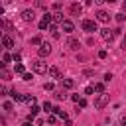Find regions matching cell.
<instances>
[{"instance_id":"6da1fadb","label":"cell","mask_w":126,"mask_h":126,"mask_svg":"<svg viewBox=\"0 0 126 126\" xmlns=\"http://www.w3.org/2000/svg\"><path fill=\"white\" fill-rule=\"evenodd\" d=\"M32 71H33V73H37V75H45V73H49L47 65H45L41 59H37V61H33V63H32Z\"/></svg>"},{"instance_id":"7a4b0ae2","label":"cell","mask_w":126,"mask_h":126,"mask_svg":"<svg viewBox=\"0 0 126 126\" xmlns=\"http://www.w3.org/2000/svg\"><path fill=\"white\" fill-rule=\"evenodd\" d=\"M51 53V45L47 43V41H43L41 45H39V49H37V55H39V59H43V57H47Z\"/></svg>"},{"instance_id":"3957f363","label":"cell","mask_w":126,"mask_h":126,"mask_svg":"<svg viewBox=\"0 0 126 126\" xmlns=\"http://www.w3.org/2000/svg\"><path fill=\"white\" fill-rule=\"evenodd\" d=\"M108 100H110V96H108L106 93H104V94H98V98L94 100V106H96V108L100 110V108H104V106L108 104Z\"/></svg>"},{"instance_id":"277c9868","label":"cell","mask_w":126,"mask_h":126,"mask_svg":"<svg viewBox=\"0 0 126 126\" xmlns=\"http://www.w3.org/2000/svg\"><path fill=\"white\" fill-rule=\"evenodd\" d=\"M83 30L85 32H89V33H93V32H96V22L94 20H83Z\"/></svg>"},{"instance_id":"5b68a950","label":"cell","mask_w":126,"mask_h":126,"mask_svg":"<svg viewBox=\"0 0 126 126\" xmlns=\"http://www.w3.org/2000/svg\"><path fill=\"white\" fill-rule=\"evenodd\" d=\"M96 20H98L100 24H108V22H110V14H108L106 10H98V12H96Z\"/></svg>"},{"instance_id":"8992f818","label":"cell","mask_w":126,"mask_h":126,"mask_svg":"<svg viewBox=\"0 0 126 126\" xmlns=\"http://www.w3.org/2000/svg\"><path fill=\"white\" fill-rule=\"evenodd\" d=\"M22 20L24 22H33L35 20V12L33 10H24L22 12Z\"/></svg>"},{"instance_id":"52a82bcc","label":"cell","mask_w":126,"mask_h":126,"mask_svg":"<svg viewBox=\"0 0 126 126\" xmlns=\"http://www.w3.org/2000/svg\"><path fill=\"white\" fill-rule=\"evenodd\" d=\"M67 47L73 49V51H77V49L81 47V41H79L77 37H69V39H67Z\"/></svg>"},{"instance_id":"ba28073f","label":"cell","mask_w":126,"mask_h":126,"mask_svg":"<svg viewBox=\"0 0 126 126\" xmlns=\"http://www.w3.org/2000/svg\"><path fill=\"white\" fill-rule=\"evenodd\" d=\"M61 30H63V32H65V33H71V32H73V30H75V24H73V22H71V20H65V22H63V24H61Z\"/></svg>"},{"instance_id":"9c48e42d","label":"cell","mask_w":126,"mask_h":126,"mask_svg":"<svg viewBox=\"0 0 126 126\" xmlns=\"http://www.w3.org/2000/svg\"><path fill=\"white\" fill-rule=\"evenodd\" d=\"M71 14H73V16H81V14H83V6H81L79 2H73V4H71Z\"/></svg>"},{"instance_id":"30bf717a","label":"cell","mask_w":126,"mask_h":126,"mask_svg":"<svg viewBox=\"0 0 126 126\" xmlns=\"http://www.w3.org/2000/svg\"><path fill=\"white\" fill-rule=\"evenodd\" d=\"M100 37H102V39H106V41H112V37H114V33H112V30H108V28H104V30H100Z\"/></svg>"},{"instance_id":"8fae6325","label":"cell","mask_w":126,"mask_h":126,"mask_svg":"<svg viewBox=\"0 0 126 126\" xmlns=\"http://www.w3.org/2000/svg\"><path fill=\"white\" fill-rule=\"evenodd\" d=\"M63 22H65V20H63V14H61V12L51 14V24H55V26H57V24H63Z\"/></svg>"},{"instance_id":"7c38bea8","label":"cell","mask_w":126,"mask_h":126,"mask_svg":"<svg viewBox=\"0 0 126 126\" xmlns=\"http://www.w3.org/2000/svg\"><path fill=\"white\" fill-rule=\"evenodd\" d=\"M49 77L51 79H61V71H59V67H49Z\"/></svg>"},{"instance_id":"4fadbf2b","label":"cell","mask_w":126,"mask_h":126,"mask_svg":"<svg viewBox=\"0 0 126 126\" xmlns=\"http://www.w3.org/2000/svg\"><path fill=\"white\" fill-rule=\"evenodd\" d=\"M2 45H4L6 49H10V47H14V39H12L10 35H4V37H2Z\"/></svg>"},{"instance_id":"5bb4252c","label":"cell","mask_w":126,"mask_h":126,"mask_svg":"<svg viewBox=\"0 0 126 126\" xmlns=\"http://www.w3.org/2000/svg\"><path fill=\"white\" fill-rule=\"evenodd\" d=\"M61 81H63V89H73V87H75V81L69 79V77H65V79H61Z\"/></svg>"},{"instance_id":"9a60e30c","label":"cell","mask_w":126,"mask_h":126,"mask_svg":"<svg viewBox=\"0 0 126 126\" xmlns=\"http://www.w3.org/2000/svg\"><path fill=\"white\" fill-rule=\"evenodd\" d=\"M10 61H14V55H10V53H4V55H2V67H6Z\"/></svg>"},{"instance_id":"2e32d148","label":"cell","mask_w":126,"mask_h":126,"mask_svg":"<svg viewBox=\"0 0 126 126\" xmlns=\"http://www.w3.org/2000/svg\"><path fill=\"white\" fill-rule=\"evenodd\" d=\"M14 71L18 73V75H26V67H24V63H16V67H14Z\"/></svg>"},{"instance_id":"e0dca14e","label":"cell","mask_w":126,"mask_h":126,"mask_svg":"<svg viewBox=\"0 0 126 126\" xmlns=\"http://www.w3.org/2000/svg\"><path fill=\"white\" fill-rule=\"evenodd\" d=\"M10 96H12V100H16V102H22V100H24V94H20V93H16V91H12Z\"/></svg>"},{"instance_id":"ac0fdd59","label":"cell","mask_w":126,"mask_h":126,"mask_svg":"<svg viewBox=\"0 0 126 126\" xmlns=\"http://www.w3.org/2000/svg\"><path fill=\"white\" fill-rule=\"evenodd\" d=\"M47 28H51V20H45V18H43V20L39 22V30H47Z\"/></svg>"},{"instance_id":"d6986e66","label":"cell","mask_w":126,"mask_h":126,"mask_svg":"<svg viewBox=\"0 0 126 126\" xmlns=\"http://www.w3.org/2000/svg\"><path fill=\"white\" fill-rule=\"evenodd\" d=\"M41 110H45L47 114H51V112H53V106H51V102H49V100H45V102H43V106H41Z\"/></svg>"},{"instance_id":"ffe728a7","label":"cell","mask_w":126,"mask_h":126,"mask_svg":"<svg viewBox=\"0 0 126 126\" xmlns=\"http://www.w3.org/2000/svg\"><path fill=\"white\" fill-rule=\"evenodd\" d=\"M49 32H51V35H53V37H55V39H57V37H59V28H57V26H55V24H51V28H49Z\"/></svg>"},{"instance_id":"44dd1931","label":"cell","mask_w":126,"mask_h":126,"mask_svg":"<svg viewBox=\"0 0 126 126\" xmlns=\"http://www.w3.org/2000/svg\"><path fill=\"white\" fill-rule=\"evenodd\" d=\"M0 77H2L4 81H8V79H10V71H8L6 67H2V69H0Z\"/></svg>"},{"instance_id":"7402d4cb","label":"cell","mask_w":126,"mask_h":126,"mask_svg":"<svg viewBox=\"0 0 126 126\" xmlns=\"http://www.w3.org/2000/svg\"><path fill=\"white\" fill-rule=\"evenodd\" d=\"M55 98H57V100H65V98H67V93H65V91H55Z\"/></svg>"},{"instance_id":"603a6c76","label":"cell","mask_w":126,"mask_h":126,"mask_svg":"<svg viewBox=\"0 0 126 126\" xmlns=\"http://www.w3.org/2000/svg\"><path fill=\"white\" fill-rule=\"evenodd\" d=\"M2 108H4L6 112H10V110L14 108V102H12V100H4V104H2Z\"/></svg>"},{"instance_id":"cb8c5ba5","label":"cell","mask_w":126,"mask_h":126,"mask_svg":"<svg viewBox=\"0 0 126 126\" xmlns=\"http://www.w3.org/2000/svg\"><path fill=\"white\" fill-rule=\"evenodd\" d=\"M94 91L100 93V94H104V83H94Z\"/></svg>"},{"instance_id":"d4e9b609","label":"cell","mask_w":126,"mask_h":126,"mask_svg":"<svg viewBox=\"0 0 126 126\" xmlns=\"http://www.w3.org/2000/svg\"><path fill=\"white\" fill-rule=\"evenodd\" d=\"M24 100H26L28 104H32V106L35 104V96H32V94H24Z\"/></svg>"},{"instance_id":"484cf974","label":"cell","mask_w":126,"mask_h":126,"mask_svg":"<svg viewBox=\"0 0 126 126\" xmlns=\"http://www.w3.org/2000/svg\"><path fill=\"white\" fill-rule=\"evenodd\" d=\"M57 118H59V116H57V114H53V112H51V114H47V122H49V124H55V122H57Z\"/></svg>"},{"instance_id":"4316f807","label":"cell","mask_w":126,"mask_h":126,"mask_svg":"<svg viewBox=\"0 0 126 126\" xmlns=\"http://www.w3.org/2000/svg\"><path fill=\"white\" fill-rule=\"evenodd\" d=\"M32 43H33V45H41V43H43V39H41L39 35H35V37H32Z\"/></svg>"},{"instance_id":"83f0119b","label":"cell","mask_w":126,"mask_h":126,"mask_svg":"<svg viewBox=\"0 0 126 126\" xmlns=\"http://www.w3.org/2000/svg\"><path fill=\"white\" fill-rule=\"evenodd\" d=\"M51 8H53L55 12H61V10H63V4H61V2H55V4L51 6Z\"/></svg>"},{"instance_id":"f1b7e54d","label":"cell","mask_w":126,"mask_h":126,"mask_svg":"<svg viewBox=\"0 0 126 126\" xmlns=\"http://www.w3.org/2000/svg\"><path fill=\"white\" fill-rule=\"evenodd\" d=\"M124 20H126V16H124V12H120V14H116V22H118V24H122Z\"/></svg>"},{"instance_id":"f546056e","label":"cell","mask_w":126,"mask_h":126,"mask_svg":"<svg viewBox=\"0 0 126 126\" xmlns=\"http://www.w3.org/2000/svg\"><path fill=\"white\" fill-rule=\"evenodd\" d=\"M94 93V85H89L87 89H85V94H93Z\"/></svg>"},{"instance_id":"4dcf8cb0","label":"cell","mask_w":126,"mask_h":126,"mask_svg":"<svg viewBox=\"0 0 126 126\" xmlns=\"http://www.w3.org/2000/svg\"><path fill=\"white\" fill-rule=\"evenodd\" d=\"M83 75H85V77H93V75H94V71H93V69H85V71H83Z\"/></svg>"},{"instance_id":"1f68e13d","label":"cell","mask_w":126,"mask_h":126,"mask_svg":"<svg viewBox=\"0 0 126 126\" xmlns=\"http://www.w3.org/2000/svg\"><path fill=\"white\" fill-rule=\"evenodd\" d=\"M81 98H83L81 94H71V100H73V102H77V104H79V100H81Z\"/></svg>"},{"instance_id":"d6a6232c","label":"cell","mask_w":126,"mask_h":126,"mask_svg":"<svg viewBox=\"0 0 126 126\" xmlns=\"http://www.w3.org/2000/svg\"><path fill=\"white\" fill-rule=\"evenodd\" d=\"M98 59H106V51H104V49L98 51Z\"/></svg>"},{"instance_id":"836d02e7","label":"cell","mask_w":126,"mask_h":126,"mask_svg":"<svg viewBox=\"0 0 126 126\" xmlns=\"http://www.w3.org/2000/svg\"><path fill=\"white\" fill-rule=\"evenodd\" d=\"M43 89H45V91H53V83H45Z\"/></svg>"},{"instance_id":"e575fe53","label":"cell","mask_w":126,"mask_h":126,"mask_svg":"<svg viewBox=\"0 0 126 126\" xmlns=\"http://www.w3.org/2000/svg\"><path fill=\"white\" fill-rule=\"evenodd\" d=\"M14 61L20 63V61H22V55H20V53H14Z\"/></svg>"},{"instance_id":"d590c367","label":"cell","mask_w":126,"mask_h":126,"mask_svg":"<svg viewBox=\"0 0 126 126\" xmlns=\"http://www.w3.org/2000/svg\"><path fill=\"white\" fill-rule=\"evenodd\" d=\"M110 79H112V73H106L104 75V83H110Z\"/></svg>"},{"instance_id":"8d00e7d4","label":"cell","mask_w":126,"mask_h":126,"mask_svg":"<svg viewBox=\"0 0 126 126\" xmlns=\"http://www.w3.org/2000/svg\"><path fill=\"white\" fill-rule=\"evenodd\" d=\"M112 33H114V37H116V35H120V33H122V30H120V28H116V30H112Z\"/></svg>"},{"instance_id":"74e56055","label":"cell","mask_w":126,"mask_h":126,"mask_svg":"<svg viewBox=\"0 0 126 126\" xmlns=\"http://www.w3.org/2000/svg\"><path fill=\"white\" fill-rule=\"evenodd\" d=\"M22 79H24V81H32V73H26Z\"/></svg>"},{"instance_id":"f35d334b","label":"cell","mask_w":126,"mask_h":126,"mask_svg":"<svg viewBox=\"0 0 126 126\" xmlns=\"http://www.w3.org/2000/svg\"><path fill=\"white\" fill-rule=\"evenodd\" d=\"M120 126H126V116H122V118H120Z\"/></svg>"},{"instance_id":"ab89813d","label":"cell","mask_w":126,"mask_h":126,"mask_svg":"<svg viewBox=\"0 0 126 126\" xmlns=\"http://www.w3.org/2000/svg\"><path fill=\"white\" fill-rule=\"evenodd\" d=\"M122 47H124V49H126V35H124V37H122Z\"/></svg>"},{"instance_id":"60d3db41","label":"cell","mask_w":126,"mask_h":126,"mask_svg":"<svg viewBox=\"0 0 126 126\" xmlns=\"http://www.w3.org/2000/svg\"><path fill=\"white\" fill-rule=\"evenodd\" d=\"M22 126H32V122H30V120H26V122H24Z\"/></svg>"},{"instance_id":"b9f144b4","label":"cell","mask_w":126,"mask_h":126,"mask_svg":"<svg viewBox=\"0 0 126 126\" xmlns=\"http://www.w3.org/2000/svg\"><path fill=\"white\" fill-rule=\"evenodd\" d=\"M122 12H126V2H124V4H122Z\"/></svg>"}]
</instances>
